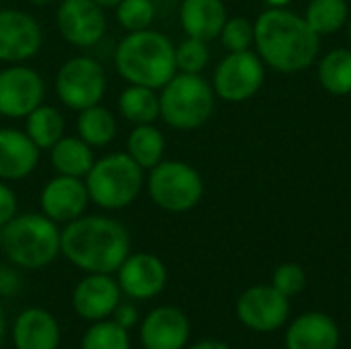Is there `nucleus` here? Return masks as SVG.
Returning <instances> with one entry per match:
<instances>
[{
    "label": "nucleus",
    "mask_w": 351,
    "mask_h": 349,
    "mask_svg": "<svg viewBox=\"0 0 351 349\" xmlns=\"http://www.w3.org/2000/svg\"><path fill=\"white\" fill-rule=\"evenodd\" d=\"M60 253L86 274H115L132 253V237L115 218L82 214L64 224Z\"/></svg>",
    "instance_id": "nucleus-1"
},
{
    "label": "nucleus",
    "mask_w": 351,
    "mask_h": 349,
    "mask_svg": "<svg viewBox=\"0 0 351 349\" xmlns=\"http://www.w3.org/2000/svg\"><path fill=\"white\" fill-rule=\"evenodd\" d=\"M255 43L263 60L280 72L308 68L319 53V35L306 19L284 10H265L255 23Z\"/></svg>",
    "instance_id": "nucleus-2"
},
{
    "label": "nucleus",
    "mask_w": 351,
    "mask_h": 349,
    "mask_svg": "<svg viewBox=\"0 0 351 349\" xmlns=\"http://www.w3.org/2000/svg\"><path fill=\"white\" fill-rule=\"evenodd\" d=\"M117 74L130 82L148 88H162L175 74V45L154 29L128 33L113 51Z\"/></svg>",
    "instance_id": "nucleus-3"
},
{
    "label": "nucleus",
    "mask_w": 351,
    "mask_h": 349,
    "mask_svg": "<svg viewBox=\"0 0 351 349\" xmlns=\"http://www.w3.org/2000/svg\"><path fill=\"white\" fill-rule=\"evenodd\" d=\"M62 230L41 212L16 214L0 228V247L19 269H43L60 255Z\"/></svg>",
    "instance_id": "nucleus-4"
},
{
    "label": "nucleus",
    "mask_w": 351,
    "mask_h": 349,
    "mask_svg": "<svg viewBox=\"0 0 351 349\" xmlns=\"http://www.w3.org/2000/svg\"><path fill=\"white\" fill-rule=\"evenodd\" d=\"M144 183V169L128 152H111L97 158L84 177L90 202L107 212L134 204Z\"/></svg>",
    "instance_id": "nucleus-5"
},
{
    "label": "nucleus",
    "mask_w": 351,
    "mask_h": 349,
    "mask_svg": "<svg viewBox=\"0 0 351 349\" xmlns=\"http://www.w3.org/2000/svg\"><path fill=\"white\" fill-rule=\"evenodd\" d=\"M160 119L175 130H195L214 111V88L199 74H175L158 95Z\"/></svg>",
    "instance_id": "nucleus-6"
},
{
    "label": "nucleus",
    "mask_w": 351,
    "mask_h": 349,
    "mask_svg": "<svg viewBox=\"0 0 351 349\" xmlns=\"http://www.w3.org/2000/svg\"><path fill=\"white\" fill-rule=\"evenodd\" d=\"M148 195L165 212H187L204 195L199 173L183 160H160L148 171Z\"/></svg>",
    "instance_id": "nucleus-7"
},
{
    "label": "nucleus",
    "mask_w": 351,
    "mask_h": 349,
    "mask_svg": "<svg viewBox=\"0 0 351 349\" xmlns=\"http://www.w3.org/2000/svg\"><path fill=\"white\" fill-rule=\"evenodd\" d=\"M107 93V72L103 64L90 56H74L66 60L56 74V95L60 103L72 111L99 105Z\"/></svg>",
    "instance_id": "nucleus-8"
},
{
    "label": "nucleus",
    "mask_w": 351,
    "mask_h": 349,
    "mask_svg": "<svg viewBox=\"0 0 351 349\" xmlns=\"http://www.w3.org/2000/svg\"><path fill=\"white\" fill-rule=\"evenodd\" d=\"M45 99L43 76L27 64H6L0 70V115L25 119Z\"/></svg>",
    "instance_id": "nucleus-9"
},
{
    "label": "nucleus",
    "mask_w": 351,
    "mask_h": 349,
    "mask_svg": "<svg viewBox=\"0 0 351 349\" xmlns=\"http://www.w3.org/2000/svg\"><path fill=\"white\" fill-rule=\"evenodd\" d=\"M56 27L62 39L74 47H95L107 33L105 8L95 0H60Z\"/></svg>",
    "instance_id": "nucleus-10"
},
{
    "label": "nucleus",
    "mask_w": 351,
    "mask_h": 349,
    "mask_svg": "<svg viewBox=\"0 0 351 349\" xmlns=\"http://www.w3.org/2000/svg\"><path fill=\"white\" fill-rule=\"evenodd\" d=\"M43 45L39 21L21 8H0V62L25 64Z\"/></svg>",
    "instance_id": "nucleus-11"
},
{
    "label": "nucleus",
    "mask_w": 351,
    "mask_h": 349,
    "mask_svg": "<svg viewBox=\"0 0 351 349\" xmlns=\"http://www.w3.org/2000/svg\"><path fill=\"white\" fill-rule=\"evenodd\" d=\"M263 64L253 51H230V56H226L218 64L212 88L220 99L228 103H239L259 91V86L263 84Z\"/></svg>",
    "instance_id": "nucleus-12"
},
{
    "label": "nucleus",
    "mask_w": 351,
    "mask_h": 349,
    "mask_svg": "<svg viewBox=\"0 0 351 349\" xmlns=\"http://www.w3.org/2000/svg\"><path fill=\"white\" fill-rule=\"evenodd\" d=\"M288 300L290 298H286L274 286H253L241 294L237 302V317L251 331L271 333L288 321Z\"/></svg>",
    "instance_id": "nucleus-13"
},
{
    "label": "nucleus",
    "mask_w": 351,
    "mask_h": 349,
    "mask_svg": "<svg viewBox=\"0 0 351 349\" xmlns=\"http://www.w3.org/2000/svg\"><path fill=\"white\" fill-rule=\"evenodd\" d=\"M169 274L160 257L152 253H130L117 269L121 292L134 300H150L167 286Z\"/></svg>",
    "instance_id": "nucleus-14"
},
{
    "label": "nucleus",
    "mask_w": 351,
    "mask_h": 349,
    "mask_svg": "<svg viewBox=\"0 0 351 349\" xmlns=\"http://www.w3.org/2000/svg\"><path fill=\"white\" fill-rule=\"evenodd\" d=\"M90 204L84 179L56 175L49 179L39 195L41 214H45L56 224H68L80 218Z\"/></svg>",
    "instance_id": "nucleus-15"
},
{
    "label": "nucleus",
    "mask_w": 351,
    "mask_h": 349,
    "mask_svg": "<svg viewBox=\"0 0 351 349\" xmlns=\"http://www.w3.org/2000/svg\"><path fill=\"white\" fill-rule=\"evenodd\" d=\"M121 300V288L111 274H88L72 292V306L84 321H105Z\"/></svg>",
    "instance_id": "nucleus-16"
},
{
    "label": "nucleus",
    "mask_w": 351,
    "mask_h": 349,
    "mask_svg": "<svg viewBox=\"0 0 351 349\" xmlns=\"http://www.w3.org/2000/svg\"><path fill=\"white\" fill-rule=\"evenodd\" d=\"M189 335V319L177 306H158L150 311L140 325L144 349H185Z\"/></svg>",
    "instance_id": "nucleus-17"
},
{
    "label": "nucleus",
    "mask_w": 351,
    "mask_h": 349,
    "mask_svg": "<svg viewBox=\"0 0 351 349\" xmlns=\"http://www.w3.org/2000/svg\"><path fill=\"white\" fill-rule=\"evenodd\" d=\"M41 150L25 130L0 128V181H21L39 165Z\"/></svg>",
    "instance_id": "nucleus-18"
},
{
    "label": "nucleus",
    "mask_w": 351,
    "mask_h": 349,
    "mask_svg": "<svg viewBox=\"0 0 351 349\" xmlns=\"http://www.w3.org/2000/svg\"><path fill=\"white\" fill-rule=\"evenodd\" d=\"M341 333L325 313L300 315L286 331V349H337Z\"/></svg>",
    "instance_id": "nucleus-19"
},
{
    "label": "nucleus",
    "mask_w": 351,
    "mask_h": 349,
    "mask_svg": "<svg viewBox=\"0 0 351 349\" xmlns=\"http://www.w3.org/2000/svg\"><path fill=\"white\" fill-rule=\"evenodd\" d=\"M60 325L43 309L23 311L12 325V344L16 349H58Z\"/></svg>",
    "instance_id": "nucleus-20"
},
{
    "label": "nucleus",
    "mask_w": 351,
    "mask_h": 349,
    "mask_svg": "<svg viewBox=\"0 0 351 349\" xmlns=\"http://www.w3.org/2000/svg\"><path fill=\"white\" fill-rule=\"evenodd\" d=\"M179 21L187 37L212 41L220 37L226 23V8L222 0H183Z\"/></svg>",
    "instance_id": "nucleus-21"
},
{
    "label": "nucleus",
    "mask_w": 351,
    "mask_h": 349,
    "mask_svg": "<svg viewBox=\"0 0 351 349\" xmlns=\"http://www.w3.org/2000/svg\"><path fill=\"white\" fill-rule=\"evenodd\" d=\"M95 160V148L78 136H62L49 148V163L58 175L84 179Z\"/></svg>",
    "instance_id": "nucleus-22"
},
{
    "label": "nucleus",
    "mask_w": 351,
    "mask_h": 349,
    "mask_svg": "<svg viewBox=\"0 0 351 349\" xmlns=\"http://www.w3.org/2000/svg\"><path fill=\"white\" fill-rule=\"evenodd\" d=\"M76 136L82 138L90 148H105L117 136V119L105 105H93L78 111Z\"/></svg>",
    "instance_id": "nucleus-23"
},
{
    "label": "nucleus",
    "mask_w": 351,
    "mask_h": 349,
    "mask_svg": "<svg viewBox=\"0 0 351 349\" xmlns=\"http://www.w3.org/2000/svg\"><path fill=\"white\" fill-rule=\"evenodd\" d=\"M117 109L119 115L134 125L154 123L160 117V101L156 91L140 84H130L119 93Z\"/></svg>",
    "instance_id": "nucleus-24"
},
{
    "label": "nucleus",
    "mask_w": 351,
    "mask_h": 349,
    "mask_svg": "<svg viewBox=\"0 0 351 349\" xmlns=\"http://www.w3.org/2000/svg\"><path fill=\"white\" fill-rule=\"evenodd\" d=\"M165 150H167V140L154 123L134 125L125 142V152L144 171H150L160 160H165Z\"/></svg>",
    "instance_id": "nucleus-25"
},
{
    "label": "nucleus",
    "mask_w": 351,
    "mask_h": 349,
    "mask_svg": "<svg viewBox=\"0 0 351 349\" xmlns=\"http://www.w3.org/2000/svg\"><path fill=\"white\" fill-rule=\"evenodd\" d=\"M25 132L39 150H49L62 136H66V119L60 109L41 103L25 117Z\"/></svg>",
    "instance_id": "nucleus-26"
},
{
    "label": "nucleus",
    "mask_w": 351,
    "mask_h": 349,
    "mask_svg": "<svg viewBox=\"0 0 351 349\" xmlns=\"http://www.w3.org/2000/svg\"><path fill=\"white\" fill-rule=\"evenodd\" d=\"M319 80L333 95H348V93H351L350 49H333V51H329L321 60Z\"/></svg>",
    "instance_id": "nucleus-27"
},
{
    "label": "nucleus",
    "mask_w": 351,
    "mask_h": 349,
    "mask_svg": "<svg viewBox=\"0 0 351 349\" xmlns=\"http://www.w3.org/2000/svg\"><path fill=\"white\" fill-rule=\"evenodd\" d=\"M348 19L346 0H313L306 10V23L317 35L337 31Z\"/></svg>",
    "instance_id": "nucleus-28"
},
{
    "label": "nucleus",
    "mask_w": 351,
    "mask_h": 349,
    "mask_svg": "<svg viewBox=\"0 0 351 349\" xmlns=\"http://www.w3.org/2000/svg\"><path fill=\"white\" fill-rule=\"evenodd\" d=\"M130 333L128 329L119 327L113 319H105V321H97L93 323L84 337L80 349H130Z\"/></svg>",
    "instance_id": "nucleus-29"
},
{
    "label": "nucleus",
    "mask_w": 351,
    "mask_h": 349,
    "mask_svg": "<svg viewBox=\"0 0 351 349\" xmlns=\"http://www.w3.org/2000/svg\"><path fill=\"white\" fill-rule=\"evenodd\" d=\"M154 16L156 6L152 0H121L115 6V19L128 33L150 29Z\"/></svg>",
    "instance_id": "nucleus-30"
},
{
    "label": "nucleus",
    "mask_w": 351,
    "mask_h": 349,
    "mask_svg": "<svg viewBox=\"0 0 351 349\" xmlns=\"http://www.w3.org/2000/svg\"><path fill=\"white\" fill-rule=\"evenodd\" d=\"M208 60H210L208 41H202V39H195V37H187L181 45L175 47L177 70H181L185 74H199L206 68Z\"/></svg>",
    "instance_id": "nucleus-31"
},
{
    "label": "nucleus",
    "mask_w": 351,
    "mask_h": 349,
    "mask_svg": "<svg viewBox=\"0 0 351 349\" xmlns=\"http://www.w3.org/2000/svg\"><path fill=\"white\" fill-rule=\"evenodd\" d=\"M220 37H222V45L228 51H245L255 41V27L243 16L226 19Z\"/></svg>",
    "instance_id": "nucleus-32"
},
{
    "label": "nucleus",
    "mask_w": 351,
    "mask_h": 349,
    "mask_svg": "<svg viewBox=\"0 0 351 349\" xmlns=\"http://www.w3.org/2000/svg\"><path fill=\"white\" fill-rule=\"evenodd\" d=\"M271 286L282 292L286 298H292L296 294H300L306 286V274L298 263H284L274 272V280Z\"/></svg>",
    "instance_id": "nucleus-33"
},
{
    "label": "nucleus",
    "mask_w": 351,
    "mask_h": 349,
    "mask_svg": "<svg viewBox=\"0 0 351 349\" xmlns=\"http://www.w3.org/2000/svg\"><path fill=\"white\" fill-rule=\"evenodd\" d=\"M16 214H19L16 193L6 181H0V228L8 224Z\"/></svg>",
    "instance_id": "nucleus-34"
},
{
    "label": "nucleus",
    "mask_w": 351,
    "mask_h": 349,
    "mask_svg": "<svg viewBox=\"0 0 351 349\" xmlns=\"http://www.w3.org/2000/svg\"><path fill=\"white\" fill-rule=\"evenodd\" d=\"M21 290H23L21 274L10 265H0V298H12L21 294Z\"/></svg>",
    "instance_id": "nucleus-35"
},
{
    "label": "nucleus",
    "mask_w": 351,
    "mask_h": 349,
    "mask_svg": "<svg viewBox=\"0 0 351 349\" xmlns=\"http://www.w3.org/2000/svg\"><path fill=\"white\" fill-rule=\"evenodd\" d=\"M113 321L119 325V327H123V329H134L138 323H140V315H138V309L136 306H132V304H117V309L113 311Z\"/></svg>",
    "instance_id": "nucleus-36"
},
{
    "label": "nucleus",
    "mask_w": 351,
    "mask_h": 349,
    "mask_svg": "<svg viewBox=\"0 0 351 349\" xmlns=\"http://www.w3.org/2000/svg\"><path fill=\"white\" fill-rule=\"evenodd\" d=\"M187 349H232L230 346H226L224 341H218V339H202L197 344H193L191 348Z\"/></svg>",
    "instance_id": "nucleus-37"
},
{
    "label": "nucleus",
    "mask_w": 351,
    "mask_h": 349,
    "mask_svg": "<svg viewBox=\"0 0 351 349\" xmlns=\"http://www.w3.org/2000/svg\"><path fill=\"white\" fill-rule=\"evenodd\" d=\"M4 335H6V319H4V311L0 306V348L4 344Z\"/></svg>",
    "instance_id": "nucleus-38"
},
{
    "label": "nucleus",
    "mask_w": 351,
    "mask_h": 349,
    "mask_svg": "<svg viewBox=\"0 0 351 349\" xmlns=\"http://www.w3.org/2000/svg\"><path fill=\"white\" fill-rule=\"evenodd\" d=\"M99 6H103V8H115L121 0H95Z\"/></svg>",
    "instance_id": "nucleus-39"
},
{
    "label": "nucleus",
    "mask_w": 351,
    "mask_h": 349,
    "mask_svg": "<svg viewBox=\"0 0 351 349\" xmlns=\"http://www.w3.org/2000/svg\"><path fill=\"white\" fill-rule=\"evenodd\" d=\"M31 4H35V6H45V4H49V2H53V0H29Z\"/></svg>",
    "instance_id": "nucleus-40"
},
{
    "label": "nucleus",
    "mask_w": 351,
    "mask_h": 349,
    "mask_svg": "<svg viewBox=\"0 0 351 349\" xmlns=\"http://www.w3.org/2000/svg\"><path fill=\"white\" fill-rule=\"evenodd\" d=\"M269 4H274V6H284V4H288L290 0H267Z\"/></svg>",
    "instance_id": "nucleus-41"
},
{
    "label": "nucleus",
    "mask_w": 351,
    "mask_h": 349,
    "mask_svg": "<svg viewBox=\"0 0 351 349\" xmlns=\"http://www.w3.org/2000/svg\"><path fill=\"white\" fill-rule=\"evenodd\" d=\"M350 37H351V25H350Z\"/></svg>",
    "instance_id": "nucleus-42"
}]
</instances>
